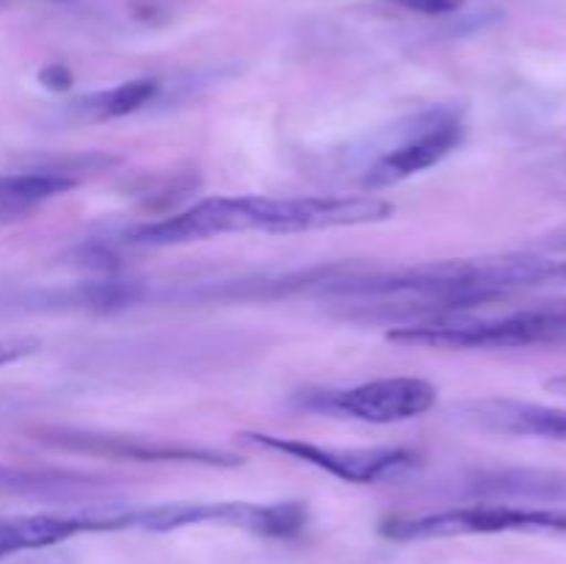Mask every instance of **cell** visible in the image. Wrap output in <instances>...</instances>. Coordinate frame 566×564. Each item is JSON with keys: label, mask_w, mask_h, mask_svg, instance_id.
<instances>
[{"label": "cell", "mask_w": 566, "mask_h": 564, "mask_svg": "<svg viewBox=\"0 0 566 564\" xmlns=\"http://www.w3.org/2000/svg\"><path fill=\"white\" fill-rule=\"evenodd\" d=\"M566 288V258L551 254H497V258L434 260L390 271L352 274L329 282L332 296L365 299L363 307L423 310L426 318L470 313L525 291Z\"/></svg>", "instance_id": "1"}, {"label": "cell", "mask_w": 566, "mask_h": 564, "mask_svg": "<svg viewBox=\"0 0 566 564\" xmlns=\"http://www.w3.org/2000/svg\"><path fill=\"white\" fill-rule=\"evenodd\" d=\"M396 205L370 194L346 197H205L164 219L144 221L125 232L127 247L164 249L210 241L243 232L340 230V227L381 224L392 219Z\"/></svg>", "instance_id": "2"}, {"label": "cell", "mask_w": 566, "mask_h": 564, "mask_svg": "<svg viewBox=\"0 0 566 564\" xmlns=\"http://www.w3.org/2000/svg\"><path fill=\"white\" fill-rule=\"evenodd\" d=\"M387 341L423 348H525L566 343V296L542 299L501 315L459 313L412 321L387 332Z\"/></svg>", "instance_id": "3"}, {"label": "cell", "mask_w": 566, "mask_h": 564, "mask_svg": "<svg viewBox=\"0 0 566 564\" xmlns=\"http://www.w3.org/2000/svg\"><path fill=\"white\" fill-rule=\"evenodd\" d=\"M114 531H177L188 525H230L258 536H287L302 534L307 525V506L302 501L252 503V501H175L155 503V506L111 509Z\"/></svg>", "instance_id": "4"}, {"label": "cell", "mask_w": 566, "mask_h": 564, "mask_svg": "<svg viewBox=\"0 0 566 564\" xmlns=\"http://www.w3.org/2000/svg\"><path fill=\"white\" fill-rule=\"evenodd\" d=\"M381 534L396 542L448 540V536L506 534V531H553L566 534V506H520V503L481 501L442 512L390 518Z\"/></svg>", "instance_id": "5"}, {"label": "cell", "mask_w": 566, "mask_h": 564, "mask_svg": "<svg viewBox=\"0 0 566 564\" xmlns=\"http://www.w3.org/2000/svg\"><path fill=\"white\" fill-rule=\"evenodd\" d=\"M304 409L340 415L363 424L390 426L423 418L437 404V387L420 376H385L340 390H318L298 398Z\"/></svg>", "instance_id": "6"}, {"label": "cell", "mask_w": 566, "mask_h": 564, "mask_svg": "<svg viewBox=\"0 0 566 564\" xmlns=\"http://www.w3.org/2000/svg\"><path fill=\"white\" fill-rule=\"evenodd\" d=\"M243 442L263 451L285 453L296 462L313 464L348 484H381L401 479L420 464V453L412 448H335L302 440V437H280L265 431H243Z\"/></svg>", "instance_id": "7"}, {"label": "cell", "mask_w": 566, "mask_h": 564, "mask_svg": "<svg viewBox=\"0 0 566 564\" xmlns=\"http://www.w3.org/2000/svg\"><path fill=\"white\" fill-rule=\"evenodd\" d=\"M464 133H468V127H464L462 114L457 108L429 111V114L420 116L407 138H401L396 147L387 149L381 158L370 164L363 186L374 188V191L376 188H390L409 180L412 175L431 169L464 142Z\"/></svg>", "instance_id": "8"}, {"label": "cell", "mask_w": 566, "mask_h": 564, "mask_svg": "<svg viewBox=\"0 0 566 564\" xmlns=\"http://www.w3.org/2000/svg\"><path fill=\"white\" fill-rule=\"evenodd\" d=\"M44 442L64 451L92 453V457L133 459V462H180V464H208V468H235L241 459L227 451L213 448L180 446V442L149 440V437L133 435H108V431H81V429H55L42 437Z\"/></svg>", "instance_id": "9"}, {"label": "cell", "mask_w": 566, "mask_h": 564, "mask_svg": "<svg viewBox=\"0 0 566 564\" xmlns=\"http://www.w3.org/2000/svg\"><path fill=\"white\" fill-rule=\"evenodd\" d=\"M462 424L506 437H539L566 442V409L517 398H473L453 409Z\"/></svg>", "instance_id": "10"}, {"label": "cell", "mask_w": 566, "mask_h": 564, "mask_svg": "<svg viewBox=\"0 0 566 564\" xmlns=\"http://www.w3.org/2000/svg\"><path fill=\"white\" fill-rule=\"evenodd\" d=\"M108 164H114V158H99V155L94 158L92 155V158H83L77 164L6 171V175H0V224L22 219L50 199L64 197L81 182V171H97L99 166Z\"/></svg>", "instance_id": "11"}, {"label": "cell", "mask_w": 566, "mask_h": 564, "mask_svg": "<svg viewBox=\"0 0 566 564\" xmlns=\"http://www.w3.org/2000/svg\"><path fill=\"white\" fill-rule=\"evenodd\" d=\"M92 531H108L105 512H42L0 518V558L61 545L72 536L92 534Z\"/></svg>", "instance_id": "12"}, {"label": "cell", "mask_w": 566, "mask_h": 564, "mask_svg": "<svg viewBox=\"0 0 566 564\" xmlns=\"http://www.w3.org/2000/svg\"><path fill=\"white\" fill-rule=\"evenodd\" d=\"M468 487L473 495L495 503H566V470H534V468H503L481 470L470 476Z\"/></svg>", "instance_id": "13"}, {"label": "cell", "mask_w": 566, "mask_h": 564, "mask_svg": "<svg viewBox=\"0 0 566 564\" xmlns=\"http://www.w3.org/2000/svg\"><path fill=\"white\" fill-rule=\"evenodd\" d=\"M160 83L153 77H136V81H125L114 88H103L88 97L72 103V114L81 122H111L122 119L127 114H136L147 103H153L158 94Z\"/></svg>", "instance_id": "14"}, {"label": "cell", "mask_w": 566, "mask_h": 564, "mask_svg": "<svg viewBox=\"0 0 566 564\" xmlns=\"http://www.w3.org/2000/svg\"><path fill=\"white\" fill-rule=\"evenodd\" d=\"M39 346L42 343L36 337H6V341H0V368L31 357V354H36Z\"/></svg>", "instance_id": "15"}, {"label": "cell", "mask_w": 566, "mask_h": 564, "mask_svg": "<svg viewBox=\"0 0 566 564\" xmlns=\"http://www.w3.org/2000/svg\"><path fill=\"white\" fill-rule=\"evenodd\" d=\"M390 3L409 11H420V14H451V11L462 9L468 0H390Z\"/></svg>", "instance_id": "16"}, {"label": "cell", "mask_w": 566, "mask_h": 564, "mask_svg": "<svg viewBox=\"0 0 566 564\" xmlns=\"http://www.w3.org/2000/svg\"><path fill=\"white\" fill-rule=\"evenodd\" d=\"M39 81H42L48 88H53V92H61V88H70L72 75H70V70H66V66L50 64V66H44L42 72H39Z\"/></svg>", "instance_id": "17"}, {"label": "cell", "mask_w": 566, "mask_h": 564, "mask_svg": "<svg viewBox=\"0 0 566 564\" xmlns=\"http://www.w3.org/2000/svg\"><path fill=\"white\" fill-rule=\"evenodd\" d=\"M547 393H556V396L566 398V374L564 376H553V379L545 382Z\"/></svg>", "instance_id": "18"}, {"label": "cell", "mask_w": 566, "mask_h": 564, "mask_svg": "<svg viewBox=\"0 0 566 564\" xmlns=\"http://www.w3.org/2000/svg\"><path fill=\"white\" fill-rule=\"evenodd\" d=\"M0 3H3V0H0Z\"/></svg>", "instance_id": "19"}]
</instances>
